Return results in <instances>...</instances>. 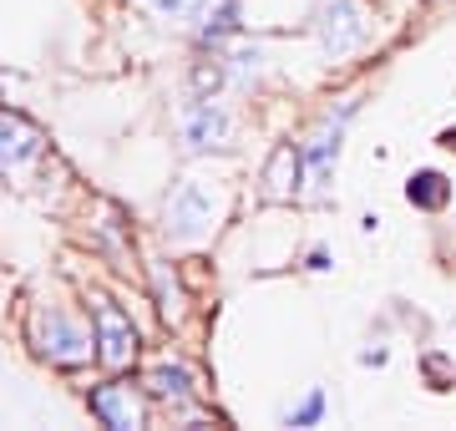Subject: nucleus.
<instances>
[{
  "mask_svg": "<svg viewBox=\"0 0 456 431\" xmlns=\"http://www.w3.org/2000/svg\"><path fill=\"white\" fill-rule=\"evenodd\" d=\"M370 36V20L360 11V0H330L320 11V41H325L330 56H350V51L365 46Z\"/></svg>",
  "mask_w": 456,
  "mask_h": 431,
  "instance_id": "nucleus-4",
  "label": "nucleus"
},
{
  "mask_svg": "<svg viewBox=\"0 0 456 431\" xmlns=\"http://www.w3.org/2000/svg\"><path fill=\"white\" fill-rule=\"evenodd\" d=\"M142 391L158 401H183V396H193V376L183 365H152L142 376Z\"/></svg>",
  "mask_w": 456,
  "mask_h": 431,
  "instance_id": "nucleus-10",
  "label": "nucleus"
},
{
  "mask_svg": "<svg viewBox=\"0 0 456 431\" xmlns=\"http://www.w3.org/2000/svg\"><path fill=\"white\" fill-rule=\"evenodd\" d=\"M152 11L163 20H178V26H188V20H198L203 11H208V0H152Z\"/></svg>",
  "mask_w": 456,
  "mask_h": 431,
  "instance_id": "nucleus-12",
  "label": "nucleus"
},
{
  "mask_svg": "<svg viewBox=\"0 0 456 431\" xmlns=\"http://www.w3.org/2000/svg\"><path fill=\"white\" fill-rule=\"evenodd\" d=\"M31 158H41V133H36L26 117L0 112V173L11 178V173H20Z\"/></svg>",
  "mask_w": 456,
  "mask_h": 431,
  "instance_id": "nucleus-7",
  "label": "nucleus"
},
{
  "mask_svg": "<svg viewBox=\"0 0 456 431\" xmlns=\"http://www.w3.org/2000/svg\"><path fill=\"white\" fill-rule=\"evenodd\" d=\"M183 137H188V148L193 152L228 148V142H233V122H228V112L213 97H193L188 102V112H183Z\"/></svg>",
  "mask_w": 456,
  "mask_h": 431,
  "instance_id": "nucleus-5",
  "label": "nucleus"
},
{
  "mask_svg": "<svg viewBox=\"0 0 456 431\" xmlns=\"http://www.w3.org/2000/svg\"><path fill=\"white\" fill-rule=\"evenodd\" d=\"M406 199L416 203V208H426V214H441V208L452 203V183L426 167V173H416V178L406 183Z\"/></svg>",
  "mask_w": 456,
  "mask_h": 431,
  "instance_id": "nucleus-11",
  "label": "nucleus"
},
{
  "mask_svg": "<svg viewBox=\"0 0 456 431\" xmlns=\"http://www.w3.org/2000/svg\"><path fill=\"white\" fill-rule=\"evenodd\" d=\"M213 214H218V193H213L208 183L183 178L163 203V229H167V239L188 244V239H198L213 224Z\"/></svg>",
  "mask_w": 456,
  "mask_h": 431,
  "instance_id": "nucleus-2",
  "label": "nucleus"
},
{
  "mask_svg": "<svg viewBox=\"0 0 456 431\" xmlns=\"http://www.w3.org/2000/svg\"><path fill=\"white\" fill-rule=\"evenodd\" d=\"M31 346H36V355H41V361H51L56 370H82V365L97 361V340H92L77 320L66 315V310H56V305L36 310Z\"/></svg>",
  "mask_w": 456,
  "mask_h": 431,
  "instance_id": "nucleus-1",
  "label": "nucleus"
},
{
  "mask_svg": "<svg viewBox=\"0 0 456 431\" xmlns=\"http://www.w3.org/2000/svg\"><path fill=\"white\" fill-rule=\"evenodd\" d=\"M299 167H305V148H294V142H279L269 167H264V183H269V193L274 199H289L294 188H299Z\"/></svg>",
  "mask_w": 456,
  "mask_h": 431,
  "instance_id": "nucleus-8",
  "label": "nucleus"
},
{
  "mask_svg": "<svg viewBox=\"0 0 456 431\" xmlns=\"http://www.w3.org/2000/svg\"><path fill=\"white\" fill-rule=\"evenodd\" d=\"M335 158H340V122H325L314 142H305V167H310L314 188H325L330 173H335Z\"/></svg>",
  "mask_w": 456,
  "mask_h": 431,
  "instance_id": "nucleus-9",
  "label": "nucleus"
},
{
  "mask_svg": "<svg viewBox=\"0 0 456 431\" xmlns=\"http://www.w3.org/2000/svg\"><path fill=\"white\" fill-rule=\"evenodd\" d=\"M239 31V0H228L224 11H218V16H213V26H203V41H224V36H233Z\"/></svg>",
  "mask_w": 456,
  "mask_h": 431,
  "instance_id": "nucleus-14",
  "label": "nucleus"
},
{
  "mask_svg": "<svg viewBox=\"0 0 456 431\" xmlns=\"http://www.w3.org/2000/svg\"><path fill=\"white\" fill-rule=\"evenodd\" d=\"M92 340H97V361L107 370H127L137 361V325L112 299H92Z\"/></svg>",
  "mask_w": 456,
  "mask_h": 431,
  "instance_id": "nucleus-3",
  "label": "nucleus"
},
{
  "mask_svg": "<svg viewBox=\"0 0 456 431\" xmlns=\"http://www.w3.org/2000/svg\"><path fill=\"white\" fill-rule=\"evenodd\" d=\"M86 406H92V416H97L102 427H112V431L142 427V401H137V391H132L127 381H107V386H97V391L86 396Z\"/></svg>",
  "mask_w": 456,
  "mask_h": 431,
  "instance_id": "nucleus-6",
  "label": "nucleus"
},
{
  "mask_svg": "<svg viewBox=\"0 0 456 431\" xmlns=\"http://www.w3.org/2000/svg\"><path fill=\"white\" fill-rule=\"evenodd\" d=\"M320 416H325V396H320V391H310V396H305V406H299V411H289V427H314Z\"/></svg>",
  "mask_w": 456,
  "mask_h": 431,
  "instance_id": "nucleus-15",
  "label": "nucleus"
},
{
  "mask_svg": "<svg viewBox=\"0 0 456 431\" xmlns=\"http://www.w3.org/2000/svg\"><path fill=\"white\" fill-rule=\"evenodd\" d=\"M152 284H158V299H163L158 310L173 320V315H178V284H167V269H152Z\"/></svg>",
  "mask_w": 456,
  "mask_h": 431,
  "instance_id": "nucleus-16",
  "label": "nucleus"
},
{
  "mask_svg": "<svg viewBox=\"0 0 456 431\" xmlns=\"http://www.w3.org/2000/svg\"><path fill=\"white\" fill-rule=\"evenodd\" d=\"M224 77H228V67L218 61V56H213V61H198L193 67V92L198 97H213V92L224 86Z\"/></svg>",
  "mask_w": 456,
  "mask_h": 431,
  "instance_id": "nucleus-13",
  "label": "nucleus"
},
{
  "mask_svg": "<svg viewBox=\"0 0 456 431\" xmlns=\"http://www.w3.org/2000/svg\"><path fill=\"white\" fill-rule=\"evenodd\" d=\"M441 148H452V152H456V127H446V133H441Z\"/></svg>",
  "mask_w": 456,
  "mask_h": 431,
  "instance_id": "nucleus-17",
  "label": "nucleus"
}]
</instances>
